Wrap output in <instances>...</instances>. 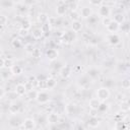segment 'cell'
I'll return each instance as SVG.
<instances>
[{"instance_id":"obj_1","label":"cell","mask_w":130,"mask_h":130,"mask_svg":"<svg viewBox=\"0 0 130 130\" xmlns=\"http://www.w3.org/2000/svg\"><path fill=\"white\" fill-rule=\"evenodd\" d=\"M95 95H96V99L99 101L104 103L110 98V90L106 86H102V87L98 88V90L95 91Z\"/></svg>"},{"instance_id":"obj_2","label":"cell","mask_w":130,"mask_h":130,"mask_svg":"<svg viewBox=\"0 0 130 130\" xmlns=\"http://www.w3.org/2000/svg\"><path fill=\"white\" fill-rule=\"evenodd\" d=\"M35 100L39 104L44 105V104H47L50 101V94L47 91H45V90H40V91H37V94H36V99Z\"/></svg>"},{"instance_id":"obj_3","label":"cell","mask_w":130,"mask_h":130,"mask_svg":"<svg viewBox=\"0 0 130 130\" xmlns=\"http://www.w3.org/2000/svg\"><path fill=\"white\" fill-rule=\"evenodd\" d=\"M61 40H62V42L65 43V44H71V43H73V42L76 40V35H75V32L72 31L71 29H70V30H66V31L62 35Z\"/></svg>"},{"instance_id":"obj_4","label":"cell","mask_w":130,"mask_h":130,"mask_svg":"<svg viewBox=\"0 0 130 130\" xmlns=\"http://www.w3.org/2000/svg\"><path fill=\"white\" fill-rule=\"evenodd\" d=\"M77 84L79 87H81L82 89H86L89 84H90V79L88 78V76L86 74H83L81 75L78 79H77Z\"/></svg>"},{"instance_id":"obj_5","label":"cell","mask_w":130,"mask_h":130,"mask_svg":"<svg viewBox=\"0 0 130 130\" xmlns=\"http://www.w3.org/2000/svg\"><path fill=\"white\" fill-rule=\"evenodd\" d=\"M22 121L23 120H21L20 117H18L17 115H12L8 120V124L11 128H17V127L21 126Z\"/></svg>"},{"instance_id":"obj_6","label":"cell","mask_w":130,"mask_h":130,"mask_svg":"<svg viewBox=\"0 0 130 130\" xmlns=\"http://www.w3.org/2000/svg\"><path fill=\"white\" fill-rule=\"evenodd\" d=\"M92 8L90 6H83L80 8V12H79V15L80 17L84 18V19H87V18H90L92 16Z\"/></svg>"},{"instance_id":"obj_7","label":"cell","mask_w":130,"mask_h":130,"mask_svg":"<svg viewBox=\"0 0 130 130\" xmlns=\"http://www.w3.org/2000/svg\"><path fill=\"white\" fill-rule=\"evenodd\" d=\"M21 126L23 130H34L36 128V121L31 118H26L22 121Z\"/></svg>"},{"instance_id":"obj_8","label":"cell","mask_w":130,"mask_h":130,"mask_svg":"<svg viewBox=\"0 0 130 130\" xmlns=\"http://www.w3.org/2000/svg\"><path fill=\"white\" fill-rule=\"evenodd\" d=\"M65 112H66L67 115H69V116H74V115H76L77 112H78V107H77V105L74 104V103H69V104H67V105L65 106Z\"/></svg>"},{"instance_id":"obj_9","label":"cell","mask_w":130,"mask_h":130,"mask_svg":"<svg viewBox=\"0 0 130 130\" xmlns=\"http://www.w3.org/2000/svg\"><path fill=\"white\" fill-rule=\"evenodd\" d=\"M111 14V7L105 4H102L101 6H99V15L104 17H109Z\"/></svg>"},{"instance_id":"obj_10","label":"cell","mask_w":130,"mask_h":130,"mask_svg":"<svg viewBox=\"0 0 130 130\" xmlns=\"http://www.w3.org/2000/svg\"><path fill=\"white\" fill-rule=\"evenodd\" d=\"M66 11H67V5L65 2H59L56 6V14L58 16H63L66 14Z\"/></svg>"},{"instance_id":"obj_11","label":"cell","mask_w":130,"mask_h":130,"mask_svg":"<svg viewBox=\"0 0 130 130\" xmlns=\"http://www.w3.org/2000/svg\"><path fill=\"white\" fill-rule=\"evenodd\" d=\"M71 73H72V68H71V66H69V65H64V66H62V68L60 69V72H59L60 76H61L62 78H64V79L68 78V77L71 75Z\"/></svg>"},{"instance_id":"obj_12","label":"cell","mask_w":130,"mask_h":130,"mask_svg":"<svg viewBox=\"0 0 130 130\" xmlns=\"http://www.w3.org/2000/svg\"><path fill=\"white\" fill-rule=\"evenodd\" d=\"M60 121V117L57 113L55 112H52V113H49L48 114V117H47V122L51 125H56L58 124Z\"/></svg>"},{"instance_id":"obj_13","label":"cell","mask_w":130,"mask_h":130,"mask_svg":"<svg viewBox=\"0 0 130 130\" xmlns=\"http://www.w3.org/2000/svg\"><path fill=\"white\" fill-rule=\"evenodd\" d=\"M26 84H23V83H18L15 85V88H14V92L15 94H17L18 96H22L26 93Z\"/></svg>"},{"instance_id":"obj_14","label":"cell","mask_w":130,"mask_h":130,"mask_svg":"<svg viewBox=\"0 0 130 130\" xmlns=\"http://www.w3.org/2000/svg\"><path fill=\"white\" fill-rule=\"evenodd\" d=\"M107 41L110 45L112 46H116L120 43V37L118 34H110L107 36Z\"/></svg>"},{"instance_id":"obj_15","label":"cell","mask_w":130,"mask_h":130,"mask_svg":"<svg viewBox=\"0 0 130 130\" xmlns=\"http://www.w3.org/2000/svg\"><path fill=\"white\" fill-rule=\"evenodd\" d=\"M58 55H59L58 51H57L56 49H54V48L48 49V50L46 51V57H47V59H48L49 61H54V60H56L57 57H58Z\"/></svg>"},{"instance_id":"obj_16","label":"cell","mask_w":130,"mask_h":130,"mask_svg":"<svg viewBox=\"0 0 130 130\" xmlns=\"http://www.w3.org/2000/svg\"><path fill=\"white\" fill-rule=\"evenodd\" d=\"M101 105H102V102L99 101L96 98H92L88 102V106H89L90 110H93V111H99Z\"/></svg>"},{"instance_id":"obj_17","label":"cell","mask_w":130,"mask_h":130,"mask_svg":"<svg viewBox=\"0 0 130 130\" xmlns=\"http://www.w3.org/2000/svg\"><path fill=\"white\" fill-rule=\"evenodd\" d=\"M19 111H20V106H19V104L16 103V102H12V103L9 105V107H8V112H9L11 115H17V114L19 113Z\"/></svg>"},{"instance_id":"obj_18","label":"cell","mask_w":130,"mask_h":130,"mask_svg":"<svg viewBox=\"0 0 130 130\" xmlns=\"http://www.w3.org/2000/svg\"><path fill=\"white\" fill-rule=\"evenodd\" d=\"M86 75L88 76V78L90 80H93V79H96L99 78V75H100V71L96 69V68H89L86 72Z\"/></svg>"},{"instance_id":"obj_19","label":"cell","mask_w":130,"mask_h":130,"mask_svg":"<svg viewBox=\"0 0 130 130\" xmlns=\"http://www.w3.org/2000/svg\"><path fill=\"white\" fill-rule=\"evenodd\" d=\"M107 28V30L109 31V32H111V34H116L119 29H120V24H118L117 22H115V21H111L110 22V24L106 27Z\"/></svg>"},{"instance_id":"obj_20","label":"cell","mask_w":130,"mask_h":130,"mask_svg":"<svg viewBox=\"0 0 130 130\" xmlns=\"http://www.w3.org/2000/svg\"><path fill=\"white\" fill-rule=\"evenodd\" d=\"M56 84H57V81L53 77H48L45 80V86L47 89H53L56 86Z\"/></svg>"},{"instance_id":"obj_21","label":"cell","mask_w":130,"mask_h":130,"mask_svg":"<svg viewBox=\"0 0 130 130\" xmlns=\"http://www.w3.org/2000/svg\"><path fill=\"white\" fill-rule=\"evenodd\" d=\"M82 29V23L80 20H75V21H72L71 22V30L74 31L75 34L80 31Z\"/></svg>"},{"instance_id":"obj_22","label":"cell","mask_w":130,"mask_h":130,"mask_svg":"<svg viewBox=\"0 0 130 130\" xmlns=\"http://www.w3.org/2000/svg\"><path fill=\"white\" fill-rule=\"evenodd\" d=\"M87 125L90 128H96L100 125V120L98 117H89L87 120Z\"/></svg>"},{"instance_id":"obj_23","label":"cell","mask_w":130,"mask_h":130,"mask_svg":"<svg viewBox=\"0 0 130 130\" xmlns=\"http://www.w3.org/2000/svg\"><path fill=\"white\" fill-rule=\"evenodd\" d=\"M31 36H32V38H34L35 40H40L41 38H43L44 34H43L41 27H35V28H32V30H31Z\"/></svg>"},{"instance_id":"obj_24","label":"cell","mask_w":130,"mask_h":130,"mask_svg":"<svg viewBox=\"0 0 130 130\" xmlns=\"http://www.w3.org/2000/svg\"><path fill=\"white\" fill-rule=\"evenodd\" d=\"M9 71H10V73L12 74V75H20L21 73H22V67L20 66V65H17V64H14L10 69H9Z\"/></svg>"},{"instance_id":"obj_25","label":"cell","mask_w":130,"mask_h":130,"mask_svg":"<svg viewBox=\"0 0 130 130\" xmlns=\"http://www.w3.org/2000/svg\"><path fill=\"white\" fill-rule=\"evenodd\" d=\"M38 21L41 23V25L47 23V22L49 21V16H48V14L45 13V12L39 13V15H38Z\"/></svg>"},{"instance_id":"obj_26","label":"cell","mask_w":130,"mask_h":130,"mask_svg":"<svg viewBox=\"0 0 130 130\" xmlns=\"http://www.w3.org/2000/svg\"><path fill=\"white\" fill-rule=\"evenodd\" d=\"M31 21L30 19L28 18H23L22 21H21V24H20V28H23V29H26V30H29L31 28Z\"/></svg>"},{"instance_id":"obj_27","label":"cell","mask_w":130,"mask_h":130,"mask_svg":"<svg viewBox=\"0 0 130 130\" xmlns=\"http://www.w3.org/2000/svg\"><path fill=\"white\" fill-rule=\"evenodd\" d=\"M112 20L115 21V22H117L118 24H121V23H123L124 20H125L124 14H123V13H116V14L114 15V17L112 18Z\"/></svg>"},{"instance_id":"obj_28","label":"cell","mask_w":130,"mask_h":130,"mask_svg":"<svg viewBox=\"0 0 130 130\" xmlns=\"http://www.w3.org/2000/svg\"><path fill=\"white\" fill-rule=\"evenodd\" d=\"M115 130H125L126 129V123L123 120H118L115 123Z\"/></svg>"},{"instance_id":"obj_29","label":"cell","mask_w":130,"mask_h":130,"mask_svg":"<svg viewBox=\"0 0 130 130\" xmlns=\"http://www.w3.org/2000/svg\"><path fill=\"white\" fill-rule=\"evenodd\" d=\"M11 47L13 49H20L22 47V42L20 41V39H13L11 41Z\"/></svg>"},{"instance_id":"obj_30","label":"cell","mask_w":130,"mask_h":130,"mask_svg":"<svg viewBox=\"0 0 130 130\" xmlns=\"http://www.w3.org/2000/svg\"><path fill=\"white\" fill-rule=\"evenodd\" d=\"M79 18H80L79 13L76 10H71V12H70V19L72 21H75V20H79Z\"/></svg>"},{"instance_id":"obj_31","label":"cell","mask_w":130,"mask_h":130,"mask_svg":"<svg viewBox=\"0 0 130 130\" xmlns=\"http://www.w3.org/2000/svg\"><path fill=\"white\" fill-rule=\"evenodd\" d=\"M8 22V18L5 14L0 13V26H5Z\"/></svg>"},{"instance_id":"obj_32","label":"cell","mask_w":130,"mask_h":130,"mask_svg":"<svg viewBox=\"0 0 130 130\" xmlns=\"http://www.w3.org/2000/svg\"><path fill=\"white\" fill-rule=\"evenodd\" d=\"M15 63L13 62V60L12 59H10V58H7V59H5V63H4V68H6V69H10L13 65H14Z\"/></svg>"},{"instance_id":"obj_33","label":"cell","mask_w":130,"mask_h":130,"mask_svg":"<svg viewBox=\"0 0 130 130\" xmlns=\"http://www.w3.org/2000/svg\"><path fill=\"white\" fill-rule=\"evenodd\" d=\"M28 35H29V31H28V30L23 29V28H19V29H18V36H19L20 38H26Z\"/></svg>"},{"instance_id":"obj_34","label":"cell","mask_w":130,"mask_h":130,"mask_svg":"<svg viewBox=\"0 0 130 130\" xmlns=\"http://www.w3.org/2000/svg\"><path fill=\"white\" fill-rule=\"evenodd\" d=\"M129 109H130V106H129V103H128V102L124 101V102L121 103V110H122L123 112H128Z\"/></svg>"},{"instance_id":"obj_35","label":"cell","mask_w":130,"mask_h":130,"mask_svg":"<svg viewBox=\"0 0 130 130\" xmlns=\"http://www.w3.org/2000/svg\"><path fill=\"white\" fill-rule=\"evenodd\" d=\"M41 29H42V31H43L44 35L47 34V32H49V31H50V23L47 22V23H45V24H42V25H41Z\"/></svg>"},{"instance_id":"obj_36","label":"cell","mask_w":130,"mask_h":130,"mask_svg":"<svg viewBox=\"0 0 130 130\" xmlns=\"http://www.w3.org/2000/svg\"><path fill=\"white\" fill-rule=\"evenodd\" d=\"M34 49H35V47H34L32 44H30V43H28V44H26V45L24 46V50H25V52H26L27 54H31L32 51H34Z\"/></svg>"},{"instance_id":"obj_37","label":"cell","mask_w":130,"mask_h":130,"mask_svg":"<svg viewBox=\"0 0 130 130\" xmlns=\"http://www.w3.org/2000/svg\"><path fill=\"white\" fill-rule=\"evenodd\" d=\"M112 21V17H104L103 18V20H102V23H103V25L105 26V27H107L109 24H110V22Z\"/></svg>"},{"instance_id":"obj_38","label":"cell","mask_w":130,"mask_h":130,"mask_svg":"<svg viewBox=\"0 0 130 130\" xmlns=\"http://www.w3.org/2000/svg\"><path fill=\"white\" fill-rule=\"evenodd\" d=\"M34 58H40L41 57V50L40 49H37V48H35L34 49V51H32V53L30 54Z\"/></svg>"},{"instance_id":"obj_39","label":"cell","mask_w":130,"mask_h":130,"mask_svg":"<svg viewBox=\"0 0 130 130\" xmlns=\"http://www.w3.org/2000/svg\"><path fill=\"white\" fill-rule=\"evenodd\" d=\"M122 87L125 89H128L130 87V80L128 78H125L124 80H122Z\"/></svg>"},{"instance_id":"obj_40","label":"cell","mask_w":130,"mask_h":130,"mask_svg":"<svg viewBox=\"0 0 130 130\" xmlns=\"http://www.w3.org/2000/svg\"><path fill=\"white\" fill-rule=\"evenodd\" d=\"M120 29H122L125 32H128V30H129V24L127 22L126 23H123L122 25H120Z\"/></svg>"},{"instance_id":"obj_41","label":"cell","mask_w":130,"mask_h":130,"mask_svg":"<svg viewBox=\"0 0 130 130\" xmlns=\"http://www.w3.org/2000/svg\"><path fill=\"white\" fill-rule=\"evenodd\" d=\"M89 4L90 5H95V6H101L103 4V1H98V0H90L89 1Z\"/></svg>"},{"instance_id":"obj_42","label":"cell","mask_w":130,"mask_h":130,"mask_svg":"<svg viewBox=\"0 0 130 130\" xmlns=\"http://www.w3.org/2000/svg\"><path fill=\"white\" fill-rule=\"evenodd\" d=\"M4 95H5V89H4L3 86L0 85V99L4 98Z\"/></svg>"},{"instance_id":"obj_43","label":"cell","mask_w":130,"mask_h":130,"mask_svg":"<svg viewBox=\"0 0 130 130\" xmlns=\"http://www.w3.org/2000/svg\"><path fill=\"white\" fill-rule=\"evenodd\" d=\"M4 63H5V59L0 57V69H3L4 68Z\"/></svg>"},{"instance_id":"obj_44","label":"cell","mask_w":130,"mask_h":130,"mask_svg":"<svg viewBox=\"0 0 130 130\" xmlns=\"http://www.w3.org/2000/svg\"><path fill=\"white\" fill-rule=\"evenodd\" d=\"M95 113H98V111L90 110V114H89V116H90V117H98V115H96Z\"/></svg>"},{"instance_id":"obj_45","label":"cell","mask_w":130,"mask_h":130,"mask_svg":"<svg viewBox=\"0 0 130 130\" xmlns=\"http://www.w3.org/2000/svg\"><path fill=\"white\" fill-rule=\"evenodd\" d=\"M0 119H1V111H0Z\"/></svg>"},{"instance_id":"obj_46","label":"cell","mask_w":130,"mask_h":130,"mask_svg":"<svg viewBox=\"0 0 130 130\" xmlns=\"http://www.w3.org/2000/svg\"><path fill=\"white\" fill-rule=\"evenodd\" d=\"M43 130H49V129H43Z\"/></svg>"},{"instance_id":"obj_47","label":"cell","mask_w":130,"mask_h":130,"mask_svg":"<svg viewBox=\"0 0 130 130\" xmlns=\"http://www.w3.org/2000/svg\"><path fill=\"white\" fill-rule=\"evenodd\" d=\"M0 79H1V78H0Z\"/></svg>"}]
</instances>
